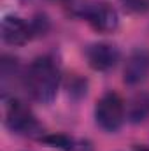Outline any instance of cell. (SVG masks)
<instances>
[{
    "label": "cell",
    "instance_id": "1",
    "mask_svg": "<svg viewBox=\"0 0 149 151\" xmlns=\"http://www.w3.org/2000/svg\"><path fill=\"white\" fill-rule=\"evenodd\" d=\"M23 84L34 100L49 104L60 88V69L51 56H39L23 72Z\"/></svg>",
    "mask_w": 149,
    "mask_h": 151
},
{
    "label": "cell",
    "instance_id": "2",
    "mask_svg": "<svg viewBox=\"0 0 149 151\" xmlns=\"http://www.w3.org/2000/svg\"><path fill=\"white\" fill-rule=\"evenodd\" d=\"M125 118H126L125 102L116 91H107L98 99L95 106V121L104 132L107 134L117 132L123 127Z\"/></svg>",
    "mask_w": 149,
    "mask_h": 151
},
{
    "label": "cell",
    "instance_id": "3",
    "mask_svg": "<svg viewBox=\"0 0 149 151\" xmlns=\"http://www.w3.org/2000/svg\"><path fill=\"white\" fill-rule=\"evenodd\" d=\"M5 127L16 134V135H25V137H34L40 134V125H39L35 114L30 111V107L18 100V99H5Z\"/></svg>",
    "mask_w": 149,
    "mask_h": 151
},
{
    "label": "cell",
    "instance_id": "4",
    "mask_svg": "<svg viewBox=\"0 0 149 151\" xmlns=\"http://www.w3.org/2000/svg\"><path fill=\"white\" fill-rule=\"evenodd\" d=\"M75 12L82 19H86L95 32H100V34L114 32L119 25L117 11L107 2H84L77 5Z\"/></svg>",
    "mask_w": 149,
    "mask_h": 151
},
{
    "label": "cell",
    "instance_id": "5",
    "mask_svg": "<svg viewBox=\"0 0 149 151\" xmlns=\"http://www.w3.org/2000/svg\"><path fill=\"white\" fill-rule=\"evenodd\" d=\"M119 49L111 42H95L86 47L88 65L97 72H105L119 62Z\"/></svg>",
    "mask_w": 149,
    "mask_h": 151
},
{
    "label": "cell",
    "instance_id": "6",
    "mask_svg": "<svg viewBox=\"0 0 149 151\" xmlns=\"http://www.w3.org/2000/svg\"><path fill=\"white\" fill-rule=\"evenodd\" d=\"M0 34L4 42L9 46H23L34 37L30 23H27L19 16H5L0 25Z\"/></svg>",
    "mask_w": 149,
    "mask_h": 151
},
{
    "label": "cell",
    "instance_id": "7",
    "mask_svg": "<svg viewBox=\"0 0 149 151\" xmlns=\"http://www.w3.org/2000/svg\"><path fill=\"white\" fill-rule=\"evenodd\" d=\"M149 76V53L146 49L133 51L125 63L123 69V81L130 86L140 84L148 79Z\"/></svg>",
    "mask_w": 149,
    "mask_h": 151
},
{
    "label": "cell",
    "instance_id": "8",
    "mask_svg": "<svg viewBox=\"0 0 149 151\" xmlns=\"http://www.w3.org/2000/svg\"><path fill=\"white\" fill-rule=\"evenodd\" d=\"M126 118L130 123H144L149 118V91L135 93L128 106H126Z\"/></svg>",
    "mask_w": 149,
    "mask_h": 151
},
{
    "label": "cell",
    "instance_id": "9",
    "mask_svg": "<svg viewBox=\"0 0 149 151\" xmlns=\"http://www.w3.org/2000/svg\"><path fill=\"white\" fill-rule=\"evenodd\" d=\"M40 142L47 144V146H53V148H60V150L70 151L74 148V141L67 135H62V134H51V135H40L39 137Z\"/></svg>",
    "mask_w": 149,
    "mask_h": 151
},
{
    "label": "cell",
    "instance_id": "10",
    "mask_svg": "<svg viewBox=\"0 0 149 151\" xmlns=\"http://www.w3.org/2000/svg\"><path fill=\"white\" fill-rule=\"evenodd\" d=\"M30 30H32V35H34V37L46 35V32L49 30V19H47V16L37 14V16L30 21Z\"/></svg>",
    "mask_w": 149,
    "mask_h": 151
},
{
    "label": "cell",
    "instance_id": "11",
    "mask_svg": "<svg viewBox=\"0 0 149 151\" xmlns=\"http://www.w3.org/2000/svg\"><path fill=\"white\" fill-rule=\"evenodd\" d=\"M123 4L133 12H144L149 9V0H123Z\"/></svg>",
    "mask_w": 149,
    "mask_h": 151
},
{
    "label": "cell",
    "instance_id": "12",
    "mask_svg": "<svg viewBox=\"0 0 149 151\" xmlns=\"http://www.w3.org/2000/svg\"><path fill=\"white\" fill-rule=\"evenodd\" d=\"M133 151H149V146H137Z\"/></svg>",
    "mask_w": 149,
    "mask_h": 151
},
{
    "label": "cell",
    "instance_id": "13",
    "mask_svg": "<svg viewBox=\"0 0 149 151\" xmlns=\"http://www.w3.org/2000/svg\"><path fill=\"white\" fill-rule=\"evenodd\" d=\"M60 2H63V0H60Z\"/></svg>",
    "mask_w": 149,
    "mask_h": 151
}]
</instances>
